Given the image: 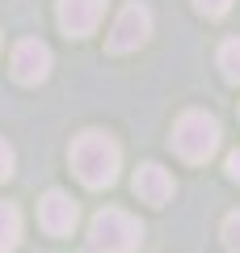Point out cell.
I'll return each instance as SVG.
<instances>
[{"mask_svg": "<svg viewBox=\"0 0 240 253\" xmlns=\"http://www.w3.org/2000/svg\"><path fill=\"white\" fill-rule=\"evenodd\" d=\"M13 165H17V156H13V148L0 139V181H9V177H13Z\"/></svg>", "mask_w": 240, "mask_h": 253, "instance_id": "4fadbf2b", "label": "cell"}, {"mask_svg": "<svg viewBox=\"0 0 240 253\" xmlns=\"http://www.w3.org/2000/svg\"><path fill=\"white\" fill-rule=\"evenodd\" d=\"M223 245H228V253H240V211L223 219Z\"/></svg>", "mask_w": 240, "mask_h": 253, "instance_id": "8fae6325", "label": "cell"}, {"mask_svg": "<svg viewBox=\"0 0 240 253\" xmlns=\"http://www.w3.org/2000/svg\"><path fill=\"white\" fill-rule=\"evenodd\" d=\"M135 199L139 203H148V207H164V203L177 194V181H173V173L169 169H160V165H139L135 169Z\"/></svg>", "mask_w": 240, "mask_h": 253, "instance_id": "ba28073f", "label": "cell"}, {"mask_svg": "<svg viewBox=\"0 0 240 253\" xmlns=\"http://www.w3.org/2000/svg\"><path fill=\"white\" fill-rule=\"evenodd\" d=\"M80 211H76V199L63 194V190H46L42 199H38V224H42L46 236H68L76 228Z\"/></svg>", "mask_w": 240, "mask_h": 253, "instance_id": "8992f818", "label": "cell"}, {"mask_svg": "<svg viewBox=\"0 0 240 253\" xmlns=\"http://www.w3.org/2000/svg\"><path fill=\"white\" fill-rule=\"evenodd\" d=\"M93 249L97 253H135L143 245V224L131 215V211H118V207H106L93 215Z\"/></svg>", "mask_w": 240, "mask_h": 253, "instance_id": "3957f363", "label": "cell"}, {"mask_svg": "<svg viewBox=\"0 0 240 253\" xmlns=\"http://www.w3.org/2000/svg\"><path fill=\"white\" fill-rule=\"evenodd\" d=\"M148 34H152V13L143 9V4H126V9L118 13V21L110 26L106 46L114 55H126V51H135V46L148 42Z\"/></svg>", "mask_w": 240, "mask_h": 253, "instance_id": "277c9868", "label": "cell"}, {"mask_svg": "<svg viewBox=\"0 0 240 253\" xmlns=\"http://www.w3.org/2000/svg\"><path fill=\"white\" fill-rule=\"evenodd\" d=\"M59 30L68 38H89L106 17V0H59Z\"/></svg>", "mask_w": 240, "mask_h": 253, "instance_id": "52a82bcc", "label": "cell"}, {"mask_svg": "<svg viewBox=\"0 0 240 253\" xmlns=\"http://www.w3.org/2000/svg\"><path fill=\"white\" fill-rule=\"evenodd\" d=\"M21 241V211L13 203H0V253H13Z\"/></svg>", "mask_w": 240, "mask_h": 253, "instance_id": "9c48e42d", "label": "cell"}, {"mask_svg": "<svg viewBox=\"0 0 240 253\" xmlns=\"http://www.w3.org/2000/svg\"><path fill=\"white\" fill-rule=\"evenodd\" d=\"M118 165H122V152H118V144L106 131H84V135H76V144H72V173L89 190L114 186Z\"/></svg>", "mask_w": 240, "mask_h": 253, "instance_id": "6da1fadb", "label": "cell"}, {"mask_svg": "<svg viewBox=\"0 0 240 253\" xmlns=\"http://www.w3.org/2000/svg\"><path fill=\"white\" fill-rule=\"evenodd\" d=\"M194 9L202 13V17H223V13L232 9V0H194Z\"/></svg>", "mask_w": 240, "mask_h": 253, "instance_id": "7c38bea8", "label": "cell"}, {"mask_svg": "<svg viewBox=\"0 0 240 253\" xmlns=\"http://www.w3.org/2000/svg\"><path fill=\"white\" fill-rule=\"evenodd\" d=\"M173 152L190 165H202L219 152V123L202 110H186L173 126Z\"/></svg>", "mask_w": 240, "mask_h": 253, "instance_id": "7a4b0ae2", "label": "cell"}, {"mask_svg": "<svg viewBox=\"0 0 240 253\" xmlns=\"http://www.w3.org/2000/svg\"><path fill=\"white\" fill-rule=\"evenodd\" d=\"M13 81L17 84H42L51 76V46L38 42V38H21L13 46Z\"/></svg>", "mask_w": 240, "mask_h": 253, "instance_id": "5b68a950", "label": "cell"}, {"mask_svg": "<svg viewBox=\"0 0 240 253\" xmlns=\"http://www.w3.org/2000/svg\"><path fill=\"white\" fill-rule=\"evenodd\" d=\"M219 72H223V81L228 84H240V38H228V42L219 46Z\"/></svg>", "mask_w": 240, "mask_h": 253, "instance_id": "30bf717a", "label": "cell"}, {"mask_svg": "<svg viewBox=\"0 0 240 253\" xmlns=\"http://www.w3.org/2000/svg\"><path fill=\"white\" fill-rule=\"evenodd\" d=\"M228 177H232V181H240V148L228 156Z\"/></svg>", "mask_w": 240, "mask_h": 253, "instance_id": "5bb4252c", "label": "cell"}]
</instances>
